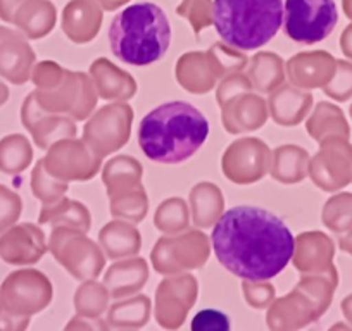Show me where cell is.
Returning a JSON list of instances; mask_svg holds the SVG:
<instances>
[{
  "mask_svg": "<svg viewBox=\"0 0 352 331\" xmlns=\"http://www.w3.org/2000/svg\"><path fill=\"white\" fill-rule=\"evenodd\" d=\"M152 314V302L147 295L135 293L124 299H116L107 309V323L111 328L138 330L148 323Z\"/></svg>",
  "mask_w": 352,
  "mask_h": 331,
  "instance_id": "34",
  "label": "cell"
},
{
  "mask_svg": "<svg viewBox=\"0 0 352 331\" xmlns=\"http://www.w3.org/2000/svg\"><path fill=\"white\" fill-rule=\"evenodd\" d=\"M337 69V60L324 50L299 52L285 64V73L292 85L302 90L323 89L330 83Z\"/></svg>",
  "mask_w": 352,
  "mask_h": 331,
  "instance_id": "22",
  "label": "cell"
},
{
  "mask_svg": "<svg viewBox=\"0 0 352 331\" xmlns=\"http://www.w3.org/2000/svg\"><path fill=\"white\" fill-rule=\"evenodd\" d=\"M245 74L257 93H272L285 83V60L275 52L259 50L247 62Z\"/></svg>",
  "mask_w": 352,
  "mask_h": 331,
  "instance_id": "30",
  "label": "cell"
},
{
  "mask_svg": "<svg viewBox=\"0 0 352 331\" xmlns=\"http://www.w3.org/2000/svg\"><path fill=\"white\" fill-rule=\"evenodd\" d=\"M243 92H252V83H250L249 76L243 71H236V73L228 74L221 80L218 90H216V102L221 107L230 99Z\"/></svg>",
  "mask_w": 352,
  "mask_h": 331,
  "instance_id": "47",
  "label": "cell"
},
{
  "mask_svg": "<svg viewBox=\"0 0 352 331\" xmlns=\"http://www.w3.org/2000/svg\"><path fill=\"white\" fill-rule=\"evenodd\" d=\"M30 185H32L33 195H35V198H38L42 202V205L54 204V202L60 201L67 194V190H69V183L67 181L57 180L56 176H52L45 170L42 159L33 168Z\"/></svg>",
  "mask_w": 352,
  "mask_h": 331,
  "instance_id": "41",
  "label": "cell"
},
{
  "mask_svg": "<svg viewBox=\"0 0 352 331\" xmlns=\"http://www.w3.org/2000/svg\"><path fill=\"white\" fill-rule=\"evenodd\" d=\"M337 269L330 266L324 271L302 273L296 286L313 300L314 306L318 307L320 316H323L324 310L330 307L331 297H333L335 288H337Z\"/></svg>",
  "mask_w": 352,
  "mask_h": 331,
  "instance_id": "37",
  "label": "cell"
},
{
  "mask_svg": "<svg viewBox=\"0 0 352 331\" xmlns=\"http://www.w3.org/2000/svg\"><path fill=\"white\" fill-rule=\"evenodd\" d=\"M109 323L104 321L102 317H87V316H74L69 323L66 324V330H94V331H106L109 330Z\"/></svg>",
  "mask_w": 352,
  "mask_h": 331,
  "instance_id": "49",
  "label": "cell"
},
{
  "mask_svg": "<svg viewBox=\"0 0 352 331\" xmlns=\"http://www.w3.org/2000/svg\"><path fill=\"white\" fill-rule=\"evenodd\" d=\"M309 176L318 188L335 192L352 181V147L344 137L324 138L309 161Z\"/></svg>",
  "mask_w": 352,
  "mask_h": 331,
  "instance_id": "15",
  "label": "cell"
},
{
  "mask_svg": "<svg viewBox=\"0 0 352 331\" xmlns=\"http://www.w3.org/2000/svg\"><path fill=\"white\" fill-rule=\"evenodd\" d=\"M211 245L219 264L240 279H273L292 261L289 226L256 205H236L212 226Z\"/></svg>",
  "mask_w": 352,
  "mask_h": 331,
  "instance_id": "1",
  "label": "cell"
},
{
  "mask_svg": "<svg viewBox=\"0 0 352 331\" xmlns=\"http://www.w3.org/2000/svg\"><path fill=\"white\" fill-rule=\"evenodd\" d=\"M197 297L199 282L190 273L166 276L155 290L154 317L159 326L164 330L184 326Z\"/></svg>",
  "mask_w": 352,
  "mask_h": 331,
  "instance_id": "13",
  "label": "cell"
},
{
  "mask_svg": "<svg viewBox=\"0 0 352 331\" xmlns=\"http://www.w3.org/2000/svg\"><path fill=\"white\" fill-rule=\"evenodd\" d=\"M99 245L113 261L133 258L142 249V235L135 222L114 218L99 231Z\"/></svg>",
  "mask_w": 352,
  "mask_h": 331,
  "instance_id": "28",
  "label": "cell"
},
{
  "mask_svg": "<svg viewBox=\"0 0 352 331\" xmlns=\"http://www.w3.org/2000/svg\"><path fill=\"white\" fill-rule=\"evenodd\" d=\"M45 170L63 181H90L102 168V157L80 138H63L47 148Z\"/></svg>",
  "mask_w": 352,
  "mask_h": 331,
  "instance_id": "12",
  "label": "cell"
},
{
  "mask_svg": "<svg viewBox=\"0 0 352 331\" xmlns=\"http://www.w3.org/2000/svg\"><path fill=\"white\" fill-rule=\"evenodd\" d=\"M192 222L197 228H212L225 212V197L218 185L211 181H201L194 185L188 194Z\"/></svg>",
  "mask_w": 352,
  "mask_h": 331,
  "instance_id": "31",
  "label": "cell"
},
{
  "mask_svg": "<svg viewBox=\"0 0 352 331\" xmlns=\"http://www.w3.org/2000/svg\"><path fill=\"white\" fill-rule=\"evenodd\" d=\"M49 251L45 233L33 222H16L0 233V259L11 266H33Z\"/></svg>",
  "mask_w": 352,
  "mask_h": 331,
  "instance_id": "17",
  "label": "cell"
},
{
  "mask_svg": "<svg viewBox=\"0 0 352 331\" xmlns=\"http://www.w3.org/2000/svg\"><path fill=\"white\" fill-rule=\"evenodd\" d=\"M324 93L335 100H347L352 95V64L337 62L333 78L327 87H323Z\"/></svg>",
  "mask_w": 352,
  "mask_h": 331,
  "instance_id": "46",
  "label": "cell"
},
{
  "mask_svg": "<svg viewBox=\"0 0 352 331\" xmlns=\"http://www.w3.org/2000/svg\"><path fill=\"white\" fill-rule=\"evenodd\" d=\"M209 137V121L188 102L155 107L138 124V145L157 164H182L194 157Z\"/></svg>",
  "mask_w": 352,
  "mask_h": 331,
  "instance_id": "2",
  "label": "cell"
},
{
  "mask_svg": "<svg viewBox=\"0 0 352 331\" xmlns=\"http://www.w3.org/2000/svg\"><path fill=\"white\" fill-rule=\"evenodd\" d=\"M144 168L140 161L131 155H116L102 164V183L109 197L142 185Z\"/></svg>",
  "mask_w": 352,
  "mask_h": 331,
  "instance_id": "33",
  "label": "cell"
},
{
  "mask_svg": "<svg viewBox=\"0 0 352 331\" xmlns=\"http://www.w3.org/2000/svg\"><path fill=\"white\" fill-rule=\"evenodd\" d=\"M104 9L97 0H69L60 14V28L69 42L90 43L100 32Z\"/></svg>",
  "mask_w": 352,
  "mask_h": 331,
  "instance_id": "23",
  "label": "cell"
},
{
  "mask_svg": "<svg viewBox=\"0 0 352 331\" xmlns=\"http://www.w3.org/2000/svg\"><path fill=\"white\" fill-rule=\"evenodd\" d=\"M242 295L252 309H268L276 299V288L270 279H242Z\"/></svg>",
  "mask_w": 352,
  "mask_h": 331,
  "instance_id": "44",
  "label": "cell"
},
{
  "mask_svg": "<svg viewBox=\"0 0 352 331\" xmlns=\"http://www.w3.org/2000/svg\"><path fill=\"white\" fill-rule=\"evenodd\" d=\"M313 106V95L296 85H280L268 97L270 116L278 126H297Z\"/></svg>",
  "mask_w": 352,
  "mask_h": 331,
  "instance_id": "25",
  "label": "cell"
},
{
  "mask_svg": "<svg viewBox=\"0 0 352 331\" xmlns=\"http://www.w3.org/2000/svg\"><path fill=\"white\" fill-rule=\"evenodd\" d=\"M306 130L320 144L324 138L349 137V128L345 117L338 107L328 102H320L306 123Z\"/></svg>",
  "mask_w": 352,
  "mask_h": 331,
  "instance_id": "35",
  "label": "cell"
},
{
  "mask_svg": "<svg viewBox=\"0 0 352 331\" xmlns=\"http://www.w3.org/2000/svg\"><path fill=\"white\" fill-rule=\"evenodd\" d=\"M111 293L104 283L94 279H85L74 292V310L78 316L102 317L109 309Z\"/></svg>",
  "mask_w": 352,
  "mask_h": 331,
  "instance_id": "38",
  "label": "cell"
},
{
  "mask_svg": "<svg viewBox=\"0 0 352 331\" xmlns=\"http://www.w3.org/2000/svg\"><path fill=\"white\" fill-rule=\"evenodd\" d=\"M0 19L28 40H40L56 28L57 9L50 0H0Z\"/></svg>",
  "mask_w": 352,
  "mask_h": 331,
  "instance_id": "16",
  "label": "cell"
},
{
  "mask_svg": "<svg viewBox=\"0 0 352 331\" xmlns=\"http://www.w3.org/2000/svg\"><path fill=\"white\" fill-rule=\"evenodd\" d=\"M9 100V87L6 85L4 81L0 80V107L4 106V104H8Z\"/></svg>",
  "mask_w": 352,
  "mask_h": 331,
  "instance_id": "53",
  "label": "cell"
},
{
  "mask_svg": "<svg viewBox=\"0 0 352 331\" xmlns=\"http://www.w3.org/2000/svg\"><path fill=\"white\" fill-rule=\"evenodd\" d=\"M309 154L299 145H280L272 152L270 174L282 185L300 183L309 174Z\"/></svg>",
  "mask_w": 352,
  "mask_h": 331,
  "instance_id": "29",
  "label": "cell"
},
{
  "mask_svg": "<svg viewBox=\"0 0 352 331\" xmlns=\"http://www.w3.org/2000/svg\"><path fill=\"white\" fill-rule=\"evenodd\" d=\"M100 4V8L104 9V11L107 12H113V11H118L120 8H123V5L130 4L131 0H97Z\"/></svg>",
  "mask_w": 352,
  "mask_h": 331,
  "instance_id": "51",
  "label": "cell"
},
{
  "mask_svg": "<svg viewBox=\"0 0 352 331\" xmlns=\"http://www.w3.org/2000/svg\"><path fill=\"white\" fill-rule=\"evenodd\" d=\"M338 21L335 0H285L283 32L292 42L314 45L331 35Z\"/></svg>",
  "mask_w": 352,
  "mask_h": 331,
  "instance_id": "9",
  "label": "cell"
},
{
  "mask_svg": "<svg viewBox=\"0 0 352 331\" xmlns=\"http://www.w3.org/2000/svg\"><path fill=\"white\" fill-rule=\"evenodd\" d=\"M154 225L162 235H176L190 225V209L182 197H169L157 205Z\"/></svg>",
  "mask_w": 352,
  "mask_h": 331,
  "instance_id": "39",
  "label": "cell"
},
{
  "mask_svg": "<svg viewBox=\"0 0 352 331\" xmlns=\"http://www.w3.org/2000/svg\"><path fill=\"white\" fill-rule=\"evenodd\" d=\"M323 222L335 233H344L352 226V195L331 197L323 207Z\"/></svg>",
  "mask_w": 352,
  "mask_h": 331,
  "instance_id": "42",
  "label": "cell"
},
{
  "mask_svg": "<svg viewBox=\"0 0 352 331\" xmlns=\"http://www.w3.org/2000/svg\"><path fill=\"white\" fill-rule=\"evenodd\" d=\"M340 47H342V52H344L345 56L352 57V26H349V28L342 33Z\"/></svg>",
  "mask_w": 352,
  "mask_h": 331,
  "instance_id": "50",
  "label": "cell"
},
{
  "mask_svg": "<svg viewBox=\"0 0 352 331\" xmlns=\"http://www.w3.org/2000/svg\"><path fill=\"white\" fill-rule=\"evenodd\" d=\"M212 9L214 0H182V4L176 8V14L187 19L190 28L199 36L212 25Z\"/></svg>",
  "mask_w": 352,
  "mask_h": 331,
  "instance_id": "43",
  "label": "cell"
},
{
  "mask_svg": "<svg viewBox=\"0 0 352 331\" xmlns=\"http://www.w3.org/2000/svg\"><path fill=\"white\" fill-rule=\"evenodd\" d=\"M223 128L230 135H242L247 131H256L266 124L270 117L268 100L259 97V93L243 92L230 99L221 107Z\"/></svg>",
  "mask_w": 352,
  "mask_h": 331,
  "instance_id": "21",
  "label": "cell"
},
{
  "mask_svg": "<svg viewBox=\"0 0 352 331\" xmlns=\"http://www.w3.org/2000/svg\"><path fill=\"white\" fill-rule=\"evenodd\" d=\"M32 81L36 104L47 113L85 121L97 107L99 93L88 73L66 69L54 60H42L33 66Z\"/></svg>",
  "mask_w": 352,
  "mask_h": 331,
  "instance_id": "5",
  "label": "cell"
},
{
  "mask_svg": "<svg viewBox=\"0 0 352 331\" xmlns=\"http://www.w3.org/2000/svg\"><path fill=\"white\" fill-rule=\"evenodd\" d=\"M21 123L32 135L36 147L43 150H47L54 141L76 137L78 131L73 117L43 111L36 104L33 92L28 93L21 106Z\"/></svg>",
  "mask_w": 352,
  "mask_h": 331,
  "instance_id": "18",
  "label": "cell"
},
{
  "mask_svg": "<svg viewBox=\"0 0 352 331\" xmlns=\"http://www.w3.org/2000/svg\"><path fill=\"white\" fill-rule=\"evenodd\" d=\"M211 249V238L201 229L164 235L154 243L151 252L152 268L162 276L195 271L209 261Z\"/></svg>",
  "mask_w": 352,
  "mask_h": 331,
  "instance_id": "7",
  "label": "cell"
},
{
  "mask_svg": "<svg viewBox=\"0 0 352 331\" xmlns=\"http://www.w3.org/2000/svg\"><path fill=\"white\" fill-rule=\"evenodd\" d=\"M148 282V262L144 258H124L107 268L104 285L114 300L131 297L140 292Z\"/></svg>",
  "mask_w": 352,
  "mask_h": 331,
  "instance_id": "26",
  "label": "cell"
},
{
  "mask_svg": "<svg viewBox=\"0 0 352 331\" xmlns=\"http://www.w3.org/2000/svg\"><path fill=\"white\" fill-rule=\"evenodd\" d=\"M23 212V201L11 188L0 185V233L19 221Z\"/></svg>",
  "mask_w": 352,
  "mask_h": 331,
  "instance_id": "45",
  "label": "cell"
},
{
  "mask_svg": "<svg viewBox=\"0 0 352 331\" xmlns=\"http://www.w3.org/2000/svg\"><path fill=\"white\" fill-rule=\"evenodd\" d=\"M54 286L45 273L38 269H18L0 285V302L14 316L32 317L52 304Z\"/></svg>",
  "mask_w": 352,
  "mask_h": 331,
  "instance_id": "10",
  "label": "cell"
},
{
  "mask_svg": "<svg viewBox=\"0 0 352 331\" xmlns=\"http://www.w3.org/2000/svg\"><path fill=\"white\" fill-rule=\"evenodd\" d=\"M272 150L256 137L239 138L225 148L221 171L235 185H254L270 173Z\"/></svg>",
  "mask_w": 352,
  "mask_h": 331,
  "instance_id": "14",
  "label": "cell"
},
{
  "mask_svg": "<svg viewBox=\"0 0 352 331\" xmlns=\"http://www.w3.org/2000/svg\"><path fill=\"white\" fill-rule=\"evenodd\" d=\"M33 147L21 133H12L0 140V171L4 174H21L32 166Z\"/></svg>",
  "mask_w": 352,
  "mask_h": 331,
  "instance_id": "36",
  "label": "cell"
},
{
  "mask_svg": "<svg viewBox=\"0 0 352 331\" xmlns=\"http://www.w3.org/2000/svg\"><path fill=\"white\" fill-rule=\"evenodd\" d=\"M133 107L128 102H113L100 107L87 119L83 140L99 157L121 150L131 137Z\"/></svg>",
  "mask_w": 352,
  "mask_h": 331,
  "instance_id": "11",
  "label": "cell"
},
{
  "mask_svg": "<svg viewBox=\"0 0 352 331\" xmlns=\"http://www.w3.org/2000/svg\"><path fill=\"white\" fill-rule=\"evenodd\" d=\"M49 252L78 282L94 279L104 271L106 254L102 247L80 229L56 226L49 236Z\"/></svg>",
  "mask_w": 352,
  "mask_h": 331,
  "instance_id": "8",
  "label": "cell"
},
{
  "mask_svg": "<svg viewBox=\"0 0 352 331\" xmlns=\"http://www.w3.org/2000/svg\"><path fill=\"white\" fill-rule=\"evenodd\" d=\"M36 64L35 50L19 30L0 26V78L12 85H25L32 80Z\"/></svg>",
  "mask_w": 352,
  "mask_h": 331,
  "instance_id": "19",
  "label": "cell"
},
{
  "mask_svg": "<svg viewBox=\"0 0 352 331\" xmlns=\"http://www.w3.org/2000/svg\"><path fill=\"white\" fill-rule=\"evenodd\" d=\"M340 247L342 251L349 252V254H352V233H349V235L342 236L340 238Z\"/></svg>",
  "mask_w": 352,
  "mask_h": 331,
  "instance_id": "52",
  "label": "cell"
},
{
  "mask_svg": "<svg viewBox=\"0 0 352 331\" xmlns=\"http://www.w3.org/2000/svg\"><path fill=\"white\" fill-rule=\"evenodd\" d=\"M333 242L321 231H304L296 236L292 264L300 273L324 271L331 266Z\"/></svg>",
  "mask_w": 352,
  "mask_h": 331,
  "instance_id": "27",
  "label": "cell"
},
{
  "mask_svg": "<svg viewBox=\"0 0 352 331\" xmlns=\"http://www.w3.org/2000/svg\"><path fill=\"white\" fill-rule=\"evenodd\" d=\"M320 316L313 300L294 286L292 292L273 300L266 312V324L273 331H294L307 326Z\"/></svg>",
  "mask_w": 352,
  "mask_h": 331,
  "instance_id": "20",
  "label": "cell"
},
{
  "mask_svg": "<svg viewBox=\"0 0 352 331\" xmlns=\"http://www.w3.org/2000/svg\"><path fill=\"white\" fill-rule=\"evenodd\" d=\"M99 99L109 102H128L138 92L137 80L124 69L111 62L107 57H99L88 67Z\"/></svg>",
  "mask_w": 352,
  "mask_h": 331,
  "instance_id": "24",
  "label": "cell"
},
{
  "mask_svg": "<svg viewBox=\"0 0 352 331\" xmlns=\"http://www.w3.org/2000/svg\"><path fill=\"white\" fill-rule=\"evenodd\" d=\"M212 25L228 45L249 52L272 42L283 25V0H214Z\"/></svg>",
  "mask_w": 352,
  "mask_h": 331,
  "instance_id": "4",
  "label": "cell"
},
{
  "mask_svg": "<svg viewBox=\"0 0 352 331\" xmlns=\"http://www.w3.org/2000/svg\"><path fill=\"white\" fill-rule=\"evenodd\" d=\"M38 225H47L50 228L67 226L88 233L92 228V214L83 202L73 201L64 195L54 204L42 205L38 214Z\"/></svg>",
  "mask_w": 352,
  "mask_h": 331,
  "instance_id": "32",
  "label": "cell"
},
{
  "mask_svg": "<svg viewBox=\"0 0 352 331\" xmlns=\"http://www.w3.org/2000/svg\"><path fill=\"white\" fill-rule=\"evenodd\" d=\"M111 198L109 211L111 216L116 219H124L138 225L145 219L148 212V195L145 192L144 185L123 192V194L113 195Z\"/></svg>",
  "mask_w": 352,
  "mask_h": 331,
  "instance_id": "40",
  "label": "cell"
},
{
  "mask_svg": "<svg viewBox=\"0 0 352 331\" xmlns=\"http://www.w3.org/2000/svg\"><path fill=\"white\" fill-rule=\"evenodd\" d=\"M114 56L130 66H148L166 56L171 43L168 16L152 2L128 5L109 26Z\"/></svg>",
  "mask_w": 352,
  "mask_h": 331,
  "instance_id": "3",
  "label": "cell"
},
{
  "mask_svg": "<svg viewBox=\"0 0 352 331\" xmlns=\"http://www.w3.org/2000/svg\"><path fill=\"white\" fill-rule=\"evenodd\" d=\"M190 328L194 331H228L232 328V323L221 310L204 309L195 314Z\"/></svg>",
  "mask_w": 352,
  "mask_h": 331,
  "instance_id": "48",
  "label": "cell"
},
{
  "mask_svg": "<svg viewBox=\"0 0 352 331\" xmlns=\"http://www.w3.org/2000/svg\"><path fill=\"white\" fill-rule=\"evenodd\" d=\"M342 310H344L345 317H347L349 321H352V295L347 297V299L342 302Z\"/></svg>",
  "mask_w": 352,
  "mask_h": 331,
  "instance_id": "54",
  "label": "cell"
},
{
  "mask_svg": "<svg viewBox=\"0 0 352 331\" xmlns=\"http://www.w3.org/2000/svg\"><path fill=\"white\" fill-rule=\"evenodd\" d=\"M245 54L225 42H216L206 52L192 50L180 56L175 66L178 85L188 93L204 95L216 89L218 81L247 67Z\"/></svg>",
  "mask_w": 352,
  "mask_h": 331,
  "instance_id": "6",
  "label": "cell"
}]
</instances>
